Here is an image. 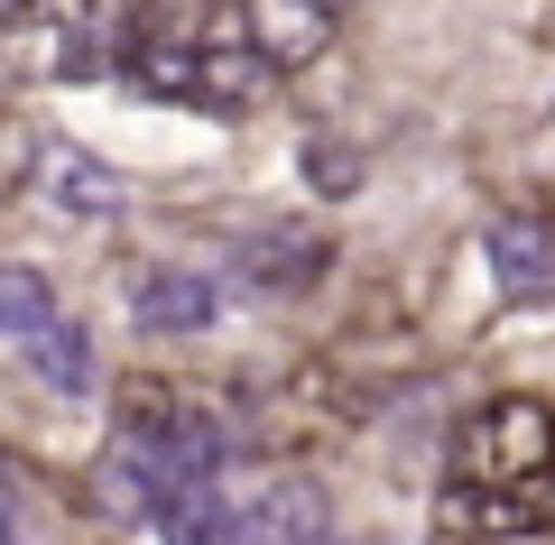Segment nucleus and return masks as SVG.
<instances>
[{
	"label": "nucleus",
	"mask_w": 555,
	"mask_h": 545,
	"mask_svg": "<svg viewBox=\"0 0 555 545\" xmlns=\"http://www.w3.org/2000/svg\"><path fill=\"white\" fill-rule=\"evenodd\" d=\"M555 416L537 407V398H500L491 416L473 426V490H518V499H546L555 471Z\"/></svg>",
	"instance_id": "nucleus-1"
},
{
	"label": "nucleus",
	"mask_w": 555,
	"mask_h": 545,
	"mask_svg": "<svg viewBox=\"0 0 555 545\" xmlns=\"http://www.w3.org/2000/svg\"><path fill=\"white\" fill-rule=\"evenodd\" d=\"M130 324L149 342H185V333H214L222 324V287L204 269H149L130 287Z\"/></svg>",
	"instance_id": "nucleus-2"
},
{
	"label": "nucleus",
	"mask_w": 555,
	"mask_h": 545,
	"mask_svg": "<svg viewBox=\"0 0 555 545\" xmlns=\"http://www.w3.org/2000/svg\"><path fill=\"white\" fill-rule=\"evenodd\" d=\"M232 545H334V518L306 481H269L232 499Z\"/></svg>",
	"instance_id": "nucleus-3"
},
{
	"label": "nucleus",
	"mask_w": 555,
	"mask_h": 545,
	"mask_svg": "<svg viewBox=\"0 0 555 545\" xmlns=\"http://www.w3.org/2000/svg\"><path fill=\"white\" fill-rule=\"evenodd\" d=\"M481 259H491V287L509 296V306L555 296V222H537V213L491 222V232H481Z\"/></svg>",
	"instance_id": "nucleus-4"
},
{
	"label": "nucleus",
	"mask_w": 555,
	"mask_h": 545,
	"mask_svg": "<svg viewBox=\"0 0 555 545\" xmlns=\"http://www.w3.org/2000/svg\"><path fill=\"white\" fill-rule=\"evenodd\" d=\"M232 269H241V287H259V296H297V287L324 277V241L315 232H241Z\"/></svg>",
	"instance_id": "nucleus-5"
},
{
	"label": "nucleus",
	"mask_w": 555,
	"mask_h": 545,
	"mask_svg": "<svg viewBox=\"0 0 555 545\" xmlns=\"http://www.w3.org/2000/svg\"><path fill=\"white\" fill-rule=\"evenodd\" d=\"M149 536L158 545H232V490L222 481H177L149 499Z\"/></svg>",
	"instance_id": "nucleus-6"
},
{
	"label": "nucleus",
	"mask_w": 555,
	"mask_h": 545,
	"mask_svg": "<svg viewBox=\"0 0 555 545\" xmlns=\"http://www.w3.org/2000/svg\"><path fill=\"white\" fill-rule=\"evenodd\" d=\"M241 28H250V47H259V65H297V56H315L324 47V0H241Z\"/></svg>",
	"instance_id": "nucleus-7"
},
{
	"label": "nucleus",
	"mask_w": 555,
	"mask_h": 545,
	"mask_svg": "<svg viewBox=\"0 0 555 545\" xmlns=\"http://www.w3.org/2000/svg\"><path fill=\"white\" fill-rule=\"evenodd\" d=\"M38 176H47V204H56V213H83V222H112L120 213V176L102 167V157L65 148V139L38 157Z\"/></svg>",
	"instance_id": "nucleus-8"
},
{
	"label": "nucleus",
	"mask_w": 555,
	"mask_h": 545,
	"mask_svg": "<svg viewBox=\"0 0 555 545\" xmlns=\"http://www.w3.org/2000/svg\"><path fill=\"white\" fill-rule=\"evenodd\" d=\"M20 361L47 379L56 398H93V379H102V361H93V333L75 324V314H56V324L38 333V342H20Z\"/></svg>",
	"instance_id": "nucleus-9"
},
{
	"label": "nucleus",
	"mask_w": 555,
	"mask_h": 545,
	"mask_svg": "<svg viewBox=\"0 0 555 545\" xmlns=\"http://www.w3.org/2000/svg\"><path fill=\"white\" fill-rule=\"evenodd\" d=\"M56 287H47L38 269H10V259H0V333H10V342H38L47 324H56Z\"/></svg>",
	"instance_id": "nucleus-10"
},
{
	"label": "nucleus",
	"mask_w": 555,
	"mask_h": 545,
	"mask_svg": "<svg viewBox=\"0 0 555 545\" xmlns=\"http://www.w3.org/2000/svg\"><path fill=\"white\" fill-rule=\"evenodd\" d=\"M20 10H28V0H0V20H20Z\"/></svg>",
	"instance_id": "nucleus-11"
},
{
	"label": "nucleus",
	"mask_w": 555,
	"mask_h": 545,
	"mask_svg": "<svg viewBox=\"0 0 555 545\" xmlns=\"http://www.w3.org/2000/svg\"><path fill=\"white\" fill-rule=\"evenodd\" d=\"M324 10H343V0H324Z\"/></svg>",
	"instance_id": "nucleus-12"
}]
</instances>
